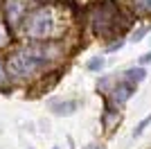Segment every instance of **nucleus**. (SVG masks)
I'll use <instances>...</instances> for the list:
<instances>
[{
	"label": "nucleus",
	"mask_w": 151,
	"mask_h": 149,
	"mask_svg": "<svg viewBox=\"0 0 151 149\" xmlns=\"http://www.w3.org/2000/svg\"><path fill=\"white\" fill-rule=\"evenodd\" d=\"M47 106H50V111L54 113V115H72V113L79 108V102L77 99H52V102H47Z\"/></svg>",
	"instance_id": "423d86ee"
},
{
	"label": "nucleus",
	"mask_w": 151,
	"mask_h": 149,
	"mask_svg": "<svg viewBox=\"0 0 151 149\" xmlns=\"http://www.w3.org/2000/svg\"><path fill=\"white\" fill-rule=\"evenodd\" d=\"M20 30L32 41H50L57 32V16L52 7H36L25 14Z\"/></svg>",
	"instance_id": "f257e3e1"
},
{
	"label": "nucleus",
	"mask_w": 151,
	"mask_h": 149,
	"mask_svg": "<svg viewBox=\"0 0 151 149\" xmlns=\"http://www.w3.org/2000/svg\"><path fill=\"white\" fill-rule=\"evenodd\" d=\"M27 14V0H7L5 2V23L9 27H20Z\"/></svg>",
	"instance_id": "20e7f679"
},
{
	"label": "nucleus",
	"mask_w": 151,
	"mask_h": 149,
	"mask_svg": "<svg viewBox=\"0 0 151 149\" xmlns=\"http://www.w3.org/2000/svg\"><path fill=\"white\" fill-rule=\"evenodd\" d=\"M135 86H138V84L126 81V79L117 81V84L113 86V90H111V102H113L115 106H122L124 102H129V99H131L133 93H135Z\"/></svg>",
	"instance_id": "39448f33"
},
{
	"label": "nucleus",
	"mask_w": 151,
	"mask_h": 149,
	"mask_svg": "<svg viewBox=\"0 0 151 149\" xmlns=\"http://www.w3.org/2000/svg\"><path fill=\"white\" fill-rule=\"evenodd\" d=\"M29 149H32V147H29Z\"/></svg>",
	"instance_id": "f3484780"
},
{
	"label": "nucleus",
	"mask_w": 151,
	"mask_h": 149,
	"mask_svg": "<svg viewBox=\"0 0 151 149\" xmlns=\"http://www.w3.org/2000/svg\"><path fill=\"white\" fill-rule=\"evenodd\" d=\"M122 45H124V41H117V43H111V45H108V52H115V50H120Z\"/></svg>",
	"instance_id": "4468645a"
},
{
	"label": "nucleus",
	"mask_w": 151,
	"mask_h": 149,
	"mask_svg": "<svg viewBox=\"0 0 151 149\" xmlns=\"http://www.w3.org/2000/svg\"><path fill=\"white\" fill-rule=\"evenodd\" d=\"M149 124H151V115H147V118L142 120V122H140L138 127H135V129H133V138L142 136V133H145V129H147V127H149Z\"/></svg>",
	"instance_id": "f8f14e48"
},
{
	"label": "nucleus",
	"mask_w": 151,
	"mask_h": 149,
	"mask_svg": "<svg viewBox=\"0 0 151 149\" xmlns=\"http://www.w3.org/2000/svg\"><path fill=\"white\" fill-rule=\"evenodd\" d=\"M147 32H149L147 27H140V30H135V32H133V36H131V41H142V36H145Z\"/></svg>",
	"instance_id": "ddd939ff"
},
{
	"label": "nucleus",
	"mask_w": 151,
	"mask_h": 149,
	"mask_svg": "<svg viewBox=\"0 0 151 149\" xmlns=\"http://www.w3.org/2000/svg\"><path fill=\"white\" fill-rule=\"evenodd\" d=\"M0 88L2 90L9 88V72H7V66L2 63V59H0Z\"/></svg>",
	"instance_id": "9b49d317"
},
{
	"label": "nucleus",
	"mask_w": 151,
	"mask_h": 149,
	"mask_svg": "<svg viewBox=\"0 0 151 149\" xmlns=\"http://www.w3.org/2000/svg\"><path fill=\"white\" fill-rule=\"evenodd\" d=\"M104 66H106V59H104V56H95V59H90V61L86 63V68H88V70H93V72L101 70Z\"/></svg>",
	"instance_id": "9d476101"
},
{
	"label": "nucleus",
	"mask_w": 151,
	"mask_h": 149,
	"mask_svg": "<svg viewBox=\"0 0 151 149\" xmlns=\"http://www.w3.org/2000/svg\"><path fill=\"white\" fill-rule=\"evenodd\" d=\"M52 149H59V147H52Z\"/></svg>",
	"instance_id": "dca6fc26"
},
{
	"label": "nucleus",
	"mask_w": 151,
	"mask_h": 149,
	"mask_svg": "<svg viewBox=\"0 0 151 149\" xmlns=\"http://www.w3.org/2000/svg\"><path fill=\"white\" fill-rule=\"evenodd\" d=\"M117 20H120V12H117L113 5L99 7V9L93 14L95 34H99V36H108V34H113V32L117 30Z\"/></svg>",
	"instance_id": "7ed1b4c3"
},
{
	"label": "nucleus",
	"mask_w": 151,
	"mask_h": 149,
	"mask_svg": "<svg viewBox=\"0 0 151 149\" xmlns=\"http://www.w3.org/2000/svg\"><path fill=\"white\" fill-rule=\"evenodd\" d=\"M9 43H12V32L7 30V23L0 18V50L7 48Z\"/></svg>",
	"instance_id": "1a4fd4ad"
},
{
	"label": "nucleus",
	"mask_w": 151,
	"mask_h": 149,
	"mask_svg": "<svg viewBox=\"0 0 151 149\" xmlns=\"http://www.w3.org/2000/svg\"><path fill=\"white\" fill-rule=\"evenodd\" d=\"M129 7L135 16H151V0H129Z\"/></svg>",
	"instance_id": "0eeeda50"
},
{
	"label": "nucleus",
	"mask_w": 151,
	"mask_h": 149,
	"mask_svg": "<svg viewBox=\"0 0 151 149\" xmlns=\"http://www.w3.org/2000/svg\"><path fill=\"white\" fill-rule=\"evenodd\" d=\"M122 79L133 81V84H140V81L147 79V70L142 68V66H138V68H129V70L124 72V77H122Z\"/></svg>",
	"instance_id": "6e6552de"
},
{
	"label": "nucleus",
	"mask_w": 151,
	"mask_h": 149,
	"mask_svg": "<svg viewBox=\"0 0 151 149\" xmlns=\"http://www.w3.org/2000/svg\"><path fill=\"white\" fill-rule=\"evenodd\" d=\"M41 66H45V63L41 61V59H36L27 48L14 52V54L7 59V72L14 74V77H18V79H27V77H32Z\"/></svg>",
	"instance_id": "f03ea898"
},
{
	"label": "nucleus",
	"mask_w": 151,
	"mask_h": 149,
	"mask_svg": "<svg viewBox=\"0 0 151 149\" xmlns=\"http://www.w3.org/2000/svg\"><path fill=\"white\" fill-rule=\"evenodd\" d=\"M83 149H104L101 145H88V147H83Z\"/></svg>",
	"instance_id": "2eb2a0df"
}]
</instances>
